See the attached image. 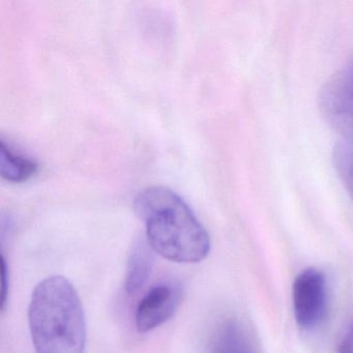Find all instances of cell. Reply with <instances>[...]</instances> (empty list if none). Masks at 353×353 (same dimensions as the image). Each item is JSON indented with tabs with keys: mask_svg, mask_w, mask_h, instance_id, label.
Here are the masks:
<instances>
[{
	"mask_svg": "<svg viewBox=\"0 0 353 353\" xmlns=\"http://www.w3.org/2000/svg\"><path fill=\"white\" fill-rule=\"evenodd\" d=\"M183 288L174 281L152 287L138 303L135 313L136 328L140 334L156 330L168 321L179 309Z\"/></svg>",
	"mask_w": 353,
	"mask_h": 353,
	"instance_id": "277c9868",
	"label": "cell"
},
{
	"mask_svg": "<svg viewBox=\"0 0 353 353\" xmlns=\"http://www.w3.org/2000/svg\"><path fill=\"white\" fill-rule=\"evenodd\" d=\"M1 307L5 310L6 305H7V297H8V287H9V283H7L8 279H9V274H8V266L6 263L5 258H3V272H1Z\"/></svg>",
	"mask_w": 353,
	"mask_h": 353,
	"instance_id": "9c48e42d",
	"label": "cell"
},
{
	"mask_svg": "<svg viewBox=\"0 0 353 353\" xmlns=\"http://www.w3.org/2000/svg\"><path fill=\"white\" fill-rule=\"evenodd\" d=\"M28 323L37 353H84L83 307L75 287L65 276H48L37 285Z\"/></svg>",
	"mask_w": 353,
	"mask_h": 353,
	"instance_id": "7a4b0ae2",
	"label": "cell"
},
{
	"mask_svg": "<svg viewBox=\"0 0 353 353\" xmlns=\"http://www.w3.org/2000/svg\"><path fill=\"white\" fill-rule=\"evenodd\" d=\"M292 297L297 324L305 330L317 325L326 313L325 276L316 268L303 270L293 282Z\"/></svg>",
	"mask_w": 353,
	"mask_h": 353,
	"instance_id": "3957f363",
	"label": "cell"
},
{
	"mask_svg": "<svg viewBox=\"0 0 353 353\" xmlns=\"http://www.w3.org/2000/svg\"><path fill=\"white\" fill-rule=\"evenodd\" d=\"M154 252L148 241H141L134 247L125 274V290L128 295H135L148 283L154 264Z\"/></svg>",
	"mask_w": 353,
	"mask_h": 353,
	"instance_id": "5b68a950",
	"label": "cell"
},
{
	"mask_svg": "<svg viewBox=\"0 0 353 353\" xmlns=\"http://www.w3.org/2000/svg\"><path fill=\"white\" fill-rule=\"evenodd\" d=\"M38 170L34 161L14 152L5 142L0 146V173L3 179L13 183H22L30 179Z\"/></svg>",
	"mask_w": 353,
	"mask_h": 353,
	"instance_id": "8992f818",
	"label": "cell"
},
{
	"mask_svg": "<svg viewBox=\"0 0 353 353\" xmlns=\"http://www.w3.org/2000/svg\"><path fill=\"white\" fill-rule=\"evenodd\" d=\"M338 353H353V323L336 347Z\"/></svg>",
	"mask_w": 353,
	"mask_h": 353,
	"instance_id": "ba28073f",
	"label": "cell"
},
{
	"mask_svg": "<svg viewBox=\"0 0 353 353\" xmlns=\"http://www.w3.org/2000/svg\"><path fill=\"white\" fill-rule=\"evenodd\" d=\"M135 212L145 224L146 241L154 253L177 263H197L210 253L208 231L177 194L152 187L138 194Z\"/></svg>",
	"mask_w": 353,
	"mask_h": 353,
	"instance_id": "6da1fadb",
	"label": "cell"
},
{
	"mask_svg": "<svg viewBox=\"0 0 353 353\" xmlns=\"http://www.w3.org/2000/svg\"><path fill=\"white\" fill-rule=\"evenodd\" d=\"M245 344L235 326L227 325L216 336L212 353H249Z\"/></svg>",
	"mask_w": 353,
	"mask_h": 353,
	"instance_id": "52a82bcc",
	"label": "cell"
}]
</instances>
